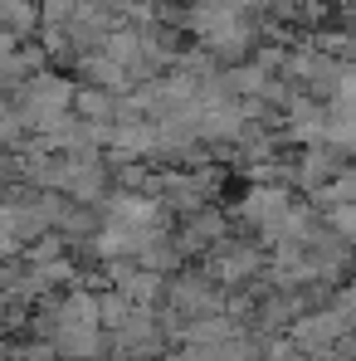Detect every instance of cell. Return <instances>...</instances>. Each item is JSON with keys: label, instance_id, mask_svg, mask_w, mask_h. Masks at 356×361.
I'll return each mask as SVG.
<instances>
[{"label": "cell", "instance_id": "cell-1", "mask_svg": "<svg viewBox=\"0 0 356 361\" xmlns=\"http://www.w3.org/2000/svg\"><path fill=\"white\" fill-rule=\"evenodd\" d=\"M15 93V122L30 132V137H44L49 127H59L68 113H73V93H78V83L73 78H63V73H35V78H25L20 88H10Z\"/></svg>", "mask_w": 356, "mask_h": 361}, {"label": "cell", "instance_id": "cell-2", "mask_svg": "<svg viewBox=\"0 0 356 361\" xmlns=\"http://www.w3.org/2000/svg\"><path fill=\"white\" fill-rule=\"evenodd\" d=\"M220 166H166L156 176H147V195H156L166 205V215H190L200 205H210V195L220 190Z\"/></svg>", "mask_w": 356, "mask_h": 361}, {"label": "cell", "instance_id": "cell-3", "mask_svg": "<svg viewBox=\"0 0 356 361\" xmlns=\"http://www.w3.org/2000/svg\"><path fill=\"white\" fill-rule=\"evenodd\" d=\"M108 180H113L108 157H103V152H83V157H59L54 185H49V190H59V195L78 200V205H103Z\"/></svg>", "mask_w": 356, "mask_h": 361}, {"label": "cell", "instance_id": "cell-4", "mask_svg": "<svg viewBox=\"0 0 356 361\" xmlns=\"http://www.w3.org/2000/svg\"><path fill=\"white\" fill-rule=\"evenodd\" d=\"M205 274H210L225 293H230V288H244V283H254V279L264 274V249L254 240L244 244V240H230V235H225L215 249H205Z\"/></svg>", "mask_w": 356, "mask_h": 361}, {"label": "cell", "instance_id": "cell-5", "mask_svg": "<svg viewBox=\"0 0 356 361\" xmlns=\"http://www.w3.org/2000/svg\"><path fill=\"white\" fill-rule=\"evenodd\" d=\"M98 220L103 225H122V230H166L171 215L156 195L147 190H108L103 205H98Z\"/></svg>", "mask_w": 356, "mask_h": 361}, {"label": "cell", "instance_id": "cell-6", "mask_svg": "<svg viewBox=\"0 0 356 361\" xmlns=\"http://www.w3.org/2000/svg\"><path fill=\"white\" fill-rule=\"evenodd\" d=\"M347 327L352 317H342L337 307H322V312H302L288 322V342L297 352H312V357H332L342 342H347Z\"/></svg>", "mask_w": 356, "mask_h": 361}, {"label": "cell", "instance_id": "cell-7", "mask_svg": "<svg viewBox=\"0 0 356 361\" xmlns=\"http://www.w3.org/2000/svg\"><path fill=\"white\" fill-rule=\"evenodd\" d=\"M176 244L185 249V259L190 254H205V249H215V244L230 235V220L215 210V205H200V210H190V215H180V225L171 230Z\"/></svg>", "mask_w": 356, "mask_h": 361}, {"label": "cell", "instance_id": "cell-8", "mask_svg": "<svg viewBox=\"0 0 356 361\" xmlns=\"http://www.w3.org/2000/svg\"><path fill=\"white\" fill-rule=\"evenodd\" d=\"M337 171H342V157H337L332 147H302L297 161L288 166V176H293L302 190H322Z\"/></svg>", "mask_w": 356, "mask_h": 361}, {"label": "cell", "instance_id": "cell-9", "mask_svg": "<svg viewBox=\"0 0 356 361\" xmlns=\"http://www.w3.org/2000/svg\"><path fill=\"white\" fill-rule=\"evenodd\" d=\"M73 68H78V78L88 83V88H108V93H132V78L122 73L118 63L108 59L103 49H83V54H73Z\"/></svg>", "mask_w": 356, "mask_h": 361}, {"label": "cell", "instance_id": "cell-10", "mask_svg": "<svg viewBox=\"0 0 356 361\" xmlns=\"http://www.w3.org/2000/svg\"><path fill=\"white\" fill-rule=\"evenodd\" d=\"M312 205H356V166H342L322 190H312Z\"/></svg>", "mask_w": 356, "mask_h": 361}, {"label": "cell", "instance_id": "cell-11", "mask_svg": "<svg viewBox=\"0 0 356 361\" xmlns=\"http://www.w3.org/2000/svg\"><path fill=\"white\" fill-rule=\"evenodd\" d=\"M317 220H322L327 235H337L342 244H352V249H356V205H322Z\"/></svg>", "mask_w": 356, "mask_h": 361}, {"label": "cell", "instance_id": "cell-12", "mask_svg": "<svg viewBox=\"0 0 356 361\" xmlns=\"http://www.w3.org/2000/svg\"><path fill=\"white\" fill-rule=\"evenodd\" d=\"M327 103H352V108H356V59H342L337 83H332V98H327Z\"/></svg>", "mask_w": 356, "mask_h": 361}]
</instances>
